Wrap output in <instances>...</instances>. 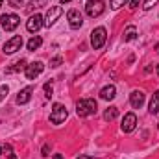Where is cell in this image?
Here are the masks:
<instances>
[{
	"label": "cell",
	"mask_w": 159,
	"mask_h": 159,
	"mask_svg": "<svg viewBox=\"0 0 159 159\" xmlns=\"http://www.w3.org/2000/svg\"><path fill=\"white\" fill-rule=\"evenodd\" d=\"M96 109H98V106H96V102H94L93 98L80 100L78 104H76V113H78L80 117H89V115H94V113H96Z\"/></svg>",
	"instance_id": "cell-1"
},
{
	"label": "cell",
	"mask_w": 159,
	"mask_h": 159,
	"mask_svg": "<svg viewBox=\"0 0 159 159\" xmlns=\"http://www.w3.org/2000/svg\"><path fill=\"white\" fill-rule=\"evenodd\" d=\"M0 24H2V28H4L6 32H13V30L20 24V17L15 15V13H4V15L0 17Z\"/></svg>",
	"instance_id": "cell-2"
},
{
	"label": "cell",
	"mask_w": 159,
	"mask_h": 159,
	"mask_svg": "<svg viewBox=\"0 0 159 159\" xmlns=\"http://www.w3.org/2000/svg\"><path fill=\"white\" fill-rule=\"evenodd\" d=\"M106 39H107V32H106L104 26H98V28L93 30V34H91V44H93L94 50L102 48L104 43H106Z\"/></svg>",
	"instance_id": "cell-3"
},
{
	"label": "cell",
	"mask_w": 159,
	"mask_h": 159,
	"mask_svg": "<svg viewBox=\"0 0 159 159\" xmlns=\"http://www.w3.org/2000/svg\"><path fill=\"white\" fill-rule=\"evenodd\" d=\"M104 9H106V4H104L102 0H89L87 6H85V13H87L91 19L100 17V15L104 13Z\"/></svg>",
	"instance_id": "cell-4"
},
{
	"label": "cell",
	"mask_w": 159,
	"mask_h": 159,
	"mask_svg": "<svg viewBox=\"0 0 159 159\" xmlns=\"http://www.w3.org/2000/svg\"><path fill=\"white\" fill-rule=\"evenodd\" d=\"M67 117H69L67 107L61 106V104H54L52 113H50V122H52V124H61V122L67 120Z\"/></svg>",
	"instance_id": "cell-5"
},
{
	"label": "cell",
	"mask_w": 159,
	"mask_h": 159,
	"mask_svg": "<svg viewBox=\"0 0 159 159\" xmlns=\"http://www.w3.org/2000/svg\"><path fill=\"white\" fill-rule=\"evenodd\" d=\"M20 46H22V37L20 35H15V37H11V39L4 44L2 50H4V54L9 56V54H15L17 50H20Z\"/></svg>",
	"instance_id": "cell-6"
},
{
	"label": "cell",
	"mask_w": 159,
	"mask_h": 159,
	"mask_svg": "<svg viewBox=\"0 0 159 159\" xmlns=\"http://www.w3.org/2000/svg\"><path fill=\"white\" fill-rule=\"evenodd\" d=\"M43 70H44V65H43L41 61H34V63H30V65L26 67L24 74H26V78L28 80H35Z\"/></svg>",
	"instance_id": "cell-7"
},
{
	"label": "cell",
	"mask_w": 159,
	"mask_h": 159,
	"mask_svg": "<svg viewBox=\"0 0 159 159\" xmlns=\"http://www.w3.org/2000/svg\"><path fill=\"white\" fill-rule=\"evenodd\" d=\"M61 15H63V9H61L59 6H52V7L48 9L46 17H44V26H48V28H50V26H52V24H54Z\"/></svg>",
	"instance_id": "cell-8"
},
{
	"label": "cell",
	"mask_w": 159,
	"mask_h": 159,
	"mask_svg": "<svg viewBox=\"0 0 159 159\" xmlns=\"http://www.w3.org/2000/svg\"><path fill=\"white\" fill-rule=\"evenodd\" d=\"M135 126H137V117H135V113H126L124 115V119H122V131L124 133H131L133 129H135Z\"/></svg>",
	"instance_id": "cell-9"
},
{
	"label": "cell",
	"mask_w": 159,
	"mask_h": 159,
	"mask_svg": "<svg viewBox=\"0 0 159 159\" xmlns=\"http://www.w3.org/2000/svg\"><path fill=\"white\" fill-rule=\"evenodd\" d=\"M43 20H44V19H43L41 15H37V13H35V15H32V17L28 19V22H26V30H28V32H32V34L39 32V30H41V26L44 24Z\"/></svg>",
	"instance_id": "cell-10"
},
{
	"label": "cell",
	"mask_w": 159,
	"mask_h": 159,
	"mask_svg": "<svg viewBox=\"0 0 159 159\" xmlns=\"http://www.w3.org/2000/svg\"><path fill=\"white\" fill-rule=\"evenodd\" d=\"M67 19H69L70 28H74V30L81 28V24H83V17H81V13H80L78 9H70V11L67 13Z\"/></svg>",
	"instance_id": "cell-11"
},
{
	"label": "cell",
	"mask_w": 159,
	"mask_h": 159,
	"mask_svg": "<svg viewBox=\"0 0 159 159\" xmlns=\"http://www.w3.org/2000/svg\"><path fill=\"white\" fill-rule=\"evenodd\" d=\"M129 104H131L135 109H139V107L144 104V93H143V91H133V93L129 94Z\"/></svg>",
	"instance_id": "cell-12"
},
{
	"label": "cell",
	"mask_w": 159,
	"mask_h": 159,
	"mask_svg": "<svg viewBox=\"0 0 159 159\" xmlns=\"http://www.w3.org/2000/svg\"><path fill=\"white\" fill-rule=\"evenodd\" d=\"M115 96H117L115 85H106V87L100 91V98H102V100H113Z\"/></svg>",
	"instance_id": "cell-13"
},
{
	"label": "cell",
	"mask_w": 159,
	"mask_h": 159,
	"mask_svg": "<svg viewBox=\"0 0 159 159\" xmlns=\"http://www.w3.org/2000/svg\"><path fill=\"white\" fill-rule=\"evenodd\" d=\"M32 93H34V89H32V87H24V89L19 93V96H17V104H26V102H30Z\"/></svg>",
	"instance_id": "cell-14"
},
{
	"label": "cell",
	"mask_w": 159,
	"mask_h": 159,
	"mask_svg": "<svg viewBox=\"0 0 159 159\" xmlns=\"http://www.w3.org/2000/svg\"><path fill=\"white\" fill-rule=\"evenodd\" d=\"M117 115H119V107L111 106V107H107V109H106V113H104V120L111 122V120H115V119H117Z\"/></svg>",
	"instance_id": "cell-15"
},
{
	"label": "cell",
	"mask_w": 159,
	"mask_h": 159,
	"mask_svg": "<svg viewBox=\"0 0 159 159\" xmlns=\"http://www.w3.org/2000/svg\"><path fill=\"white\" fill-rule=\"evenodd\" d=\"M150 113H152V115L159 113V91L154 93V96H152V100H150Z\"/></svg>",
	"instance_id": "cell-16"
},
{
	"label": "cell",
	"mask_w": 159,
	"mask_h": 159,
	"mask_svg": "<svg viewBox=\"0 0 159 159\" xmlns=\"http://www.w3.org/2000/svg\"><path fill=\"white\" fill-rule=\"evenodd\" d=\"M41 44H43V39H41L39 35H34L32 39L28 41V50H30V52H35Z\"/></svg>",
	"instance_id": "cell-17"
},
{
	"label": "cell",
	"mask_w": 159,
	"mask_h": 159,
	"mask_svg": "<svg viewBox=\"0 0 159 159\" xmlns=\"http://www.w3.org/2000/svg\"><path fill=\"white\" fill-rule=\"evenodd\" d=\"M135 35H137V28H135V26H128L126 32H124V41L129 43V41L135 39Z\"/></svg>",
	"instance_id": "cell-18"
},
{
	"label": "cell",
	"mask_w": 159,
	"mask_h": 159,
	"mask_svg": "<svg viewBox=\"0 0 159 159\" xmlns=\"http://www.w3.org/2000/svg\"><path fill=\"white\" fill-rule=\"evenodd\" d=\"M43 6H46V0H30V6L26 7V11H28V13H32L34 9L43 7Z\"/></svg>",
	"instance_id": "cell-19"
},
{
	"label": "cell",
	"mask_w": 159,
	"mask_h": 159,
	"mask_svg": "<svg viewBox=\"0 0 159 159\" xmlns=\"http://www.w3.org/2000/svg\"><path fill=\"white\" fill-rule=\"evenodd\" d=\"M26 61L24 59H20V61H17L15 63V67H11V69H7V72H19V70H26Z\"/></svg>",
	"instance_id": "cell-20"
},
{
	"label": "cell",
	"mask_w": 159,
	"mask_h": 159,
	"mask_svg": "<svg viewBox=\"0 0 159 159\" xmlns=\"http://www.w3.org/2000/svg\"><path fill=\"white\" fill-rule=\"evenodd\" d=\"M4 154H6V156H11V154H13L11 144H2V146H0V156H4Z\"/></svg>",
	"instance_id": "cell-21"
},
{
	"label": "cell",
	"mask_w": 159,
	"mask_h": 159,
	"mask_svg": "<svg viewBox=\"0 0 159 159\" xmlns=\"http://www.w3.org/2000/svg\"><path fill=\"white\" fill-rule=\"evenodd\" d=\"M129 0H111V7L113 9H119V7H122L124 4H128Z\"/></svg>",
	"instance_id": "cell-22"
},
{
	"label": "cell",
	"mask_w": 159,
	"mask_h": 159,
	"mask_svg": "<svg viewBox=\"0 0 159 159\" xmlns=\"http://www.w3.org/2000/svg\"><path fill=\"white\" fill-rule=\"evenodd\" d=\"M7 93H9V87H7V85H2V87H0V102L7 96Z\"/></svg>",
	"instance_id": "cell-23"
},
{
	"label": "cell",
	"mask_w": 159,
	"mask_h": 159,
	"mask_svg": "<svg viewBox=\"0 0 159 159\" xmlns=\"http://www.w3.org/2000/svg\"><path fill=\"white\" fill-rule=\"evenodd\" d=\"M44 93H46V98H50V96H52L54 89H52V83H50V81H48V83H44Z\"/></svg>",
	"instance_id": "cell-24"
},
{
	"label": "cell",
	"mask_w": 159,
	"mask_h": 159,
	"mask_svg": "<svg viewBox=\"0 0 159 159\" xmlns=\"http://www.w3.org/2000/svg\"><path fill=\"white\" fill-rule=\"evenodd\" d=\"M156 4H157V0H146V2L143 4V7H144V9L148 11V9H152V7H154Z\"/></svg>",
	"instance_id": "cell-25"
},
{
	"label": "cell",
	"mask_w": 159,
	"mask_h": 159,
	"mask_svg": "<svg viewBox=\"0 0 159 159\" xmlns=\"http://www.w3.org/2000/svg\"><path fill=\"white\" fill-rule=\"evenodd\" d=\"M7 4H9L11 7H15V9H19V7L22 6V0H7Z\"/></svg>",
	"instance_id": "cell-26"
},
{
	"label": "cell",
	"mask_w": 159,
	"mask_h": 159,
	"mask_svg": "<svg viewBox=\"0 0 159 159\" xmlns=\"http://www.w3.org/2000/svg\"><path fill=\"white\" fill-rule=\"evenodd\" d=\"M61 63H63V59H61V57H59V56H57V57H54V59H52V61H50V67H59V65H61Z\"/></svg>",
	"instance_id": "cell-27"
},
{
	"label": "cell",
	"mask_w": 159,
	"mask_h": 159,
	"mask_svg": "<svg viewBox=\"0 0 159 159\" xmlns=\"http://www.w3.org/2000/svg\"><path fill=\"white\" fill-rule=\"evenodd\" d=\"M141 2H143V0H131V2H129V9H137Z\"/></svg>",
	"instance_id": "cell-28"
},
{
	"label": "cell",
	"mask_w": 159,
	"mask_h": 159,
	"mask_svg": "<svg viewBox=\"0 0 159 159\" xmlns=\"http://www.w3.org/2000/svg\"><path fill=\"white\" fill-rule=\"evenodd\" d=\"M41 152H43V156H44V157H46V156H48V152H50V146H48V144H44V146H43V150H41Z\"/></svg>",
	"instance_id": "cell-29"
},
{
	"label": "cell",
	"mask_w": 159,
	"mask_h": 159,
	"mask_svg": "<svg viewBox=\"0 0 159 159\" xmlns=\"http://www.w3.org/2000/svg\"><path fill=\"white\" fill-rule=\"evenodd\" d=\"M78 159H93V157H87V156H80Z\"/></svg>",
	"instance_id": "cell-30"
},
{
	"label": "cell",
	"mask_w": 159,
	"mask_h": 159,
	"mask_svg": "<svg viewBox=\"0 0 159 159\" xmlns=\"http://www.w3.org/2000/svg\"><path fill=\"white\" fill-rule=\"evenodd\" d=\"M54 159H63V156H59V154H57V156H54Z\"/></svg>",
	"instance_id": "cell-31"
},
{
	"label": "cell",
	"mask_w": 159,
	"mask_h": 159,
	"mask_svg": "<svg viewBox=\"0 0 159 159\" xmlns=\"http://www.w3.org/2000/svg\"><path fill=\"white\" fill-rule=\"evenodd\" d=\"M59 2H61V4H67V2H70V0H59Z\"/></svg>",
	"instance_id": "cell-32"
},
{
	"label": "cell",
	"mask_w": 159,
	"mask_h": 159,
	"mask_svg": "<svg viewBox=\"0 0 159 159\" xmlns=\"http://www.w3.org/2000/svg\"><path fill=\"white\" fill-rule=\"evenodd\" d=\"M0 6H2V0H0Z\"/></svg>",
	"instance_id": "cell-33"
},
{
	"label": "cell",
	"mask_w": 159,
	"mask_h": 159,
	"mask_svg": "<svg viewBox=\"0 0 159 159\" xmlns=\"http://www.w3.org/2000/svg\"><path fill=\"white\" fill-rule=\"evenodd\" d=\"M157 74H159V69H157Z\"/></svg>",
	"instance_id": "cell-34"
},
{
	"label": "cell",
	"mask_w": 159,
	"mask_h": 159,
	"mask_svg": "<svg viewBox=\"0 0 159 159\" xmlns=\"http://www.w3.org/2000/svg\"><path fill=\"white\" fill-rule=\"evenodd\" d=\"M157 128H159V126H157Z\"/></svg>",
	"instance_id": "cell-35"
}]
</instances>
